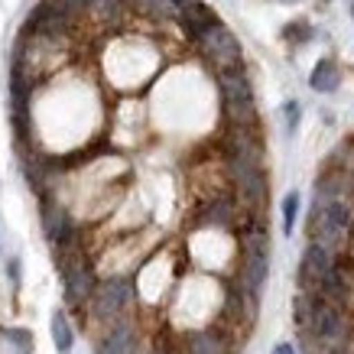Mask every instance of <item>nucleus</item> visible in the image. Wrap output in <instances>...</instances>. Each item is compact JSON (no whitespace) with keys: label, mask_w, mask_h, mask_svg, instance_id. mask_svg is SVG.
Instances as JSON below:
<instances>
[{"label":"nucleus","mask_w":354,"mask_h":354,"mask_svg":"<svg viewBox=\"0 0 354 354\" xmlns=\"http://www.w3.org/2000/svg\"><path fill=\"white\" fill-rule=\"evenodd\" d=\"M227 183L234 189L237 202L247 208V215H260V208L267 205L270 183H267V169L260 160H225Z\"/></svg>","instance_id":"obj_1"},{"label":"nucleus","mask_w":354,"mask_h":354,"mask_svg":"<svg viewBox=\"0 0 354 354\" xmlns=\"http://www.w3.org/2000/svg\"><path fill=\"white\" fill-rule=\"evenodd\" d=\"M78 17L65 13L55 0H39L26 20H23V36H46V39H68L75 32Z\"/></svg>","instance_id":"obj_2"},{"label":"nucleus","mask_w":354,"mask_h":354,"mask_svg":"<svg viewBox=\"0 0 354 354\" xmlns=\"http://www.w3.org/2000/svg\"><path fill=\"white\" fill-rule=\"evenodd\" d=\"M322 348L328 354L335 348H348V338H351V319H348V309L344 306H335L328 299H319L315 302V319H312V328H309Z\"/></svg>","instance_id":"obj_3"},{"label":"nucleus","mask_w":354,"mask_h":354,"mask_svg":"<svg viewBox=\"0 0 354 354\" xmlns=\"http://www.w3.org/2000/svg\"><path fill=\"white\" fill-rule=\"evenodd\" d=\"M195 46H198V53L205 55V62L212 65L215 72L244 65V49H241V39L227 30L225 23H218L215 30H208Z\"/></svg>","instance_id":"obj_4"},{"label":"nucleus","mask_w":354,"mask_h":354,"mask_svg":"<svg viewBox=\"0 0 354 354\" xmlns=\"http://www.w3.org/2000/svg\"><path fill=\"white\" fill-rule=\"evenodd\" d=\"M130 299H133V283L124 277H111L104 283H97V290L91 292L88 302H91V315L97 322L114 325L130 306Z\"/></svg>","instance_id":"obj_5"},{"label":"nucleus","mask_w":354,"mask_h":354,"mask_svg":"<svg viewBox=\"0 0 354 354\" xmlns=\"http://www.w3.org/2000/svg\"><path fill=\"white\" fill-rule=\"evenodd\" d=\"M335 260H338V254H335V250H328V247L319 244V241H309V244H306V250H302L299 273H296V283H299V290L319 292L322 279L328 277V270L335 267Z\"/></svg>","instance_id":"obj_6"},{"label":"nucleus","mask_w":354,"mask_h":354,"mask_svg":"<svg viewBox=\"0 0 354 354\" xmlns=\"http://www.w3.org/2000/svg\"><path fill=\"white\" fill-rule=\"evenodd\" d=\"M59 270H62V283H65V299L68 306H82V302L91 299V292L97 290V279H95V270L88 263L85 257H75V260H59Z\"/></svg>","instance_id":"obj_7"},{"label":"nucleus","mask_w":354,"mask_h":354,"mask_svg":"<svg viewBox=\"0 0 354 354\" xmlns=\"http://www.w3.org/2000/svg\"><path fill=\"white\" fill-rule=\"evenodd\" d=\"M221 153H225V160H260L263 162L260 127H234V124H227L225 133H221Z\"/></svg>","instance_id":"obj_8"},{"label":"nucleus","mask_w":354,"mask_h":354,"mask_svg":"<svg viewBox=\"0 0 354 354\" xmlns=\"http://www.w3.org/2000/svg\"><path fill=\"white\" fill-rule=\"evenodd\" d=\"M237 195L231 192H215L208 195L202 205H198V212L192 215V225L195 227H231L237 221Z\"/></svg>","instance_id":"obj_9"},{"label":"nucleus","mask_w":354,"mask_h":354,"mask_svg":"<svg viewBox=\"0 0 354 354\" xmlns=\"http://www.w3.org/2000/svg\"><path fill=\"white\" fill-rule=\"evenodd\" d=\"M43 231L55 250H72L75 247V237H78L75 221L68 218L65 208H59L53 202H43Z\"/></svg>","instance_id":"obj_10"},{"label":"nucleus","mask_w":354,"mask_h":354,"mask_svg":"<svg viewBox=\"0 0 354 354\" xmlns=\"http://www.w3.org/2000/svg\"><path fill=\"white\" fill-rule=\"evenodd\" d=\"M218 13L208 7V3H202V0H185L183 13H179V26H183V32L192 39V43H198L208 30H215L218 26Z\"/></svg>","instance_id":"obj_11"},{"label":"nucleus","mask_w":354,"mask_h":354,"mask_svg":"<svg viewBox=\"0 0 354 354\" xmlns=\"http://www.w3.org/2000/svg\"><path fill=\"white\" fill-rule=\"evenodd\" d=\"M218 78V91H221V104H241V101H254V85L247 78V68H221L215 72Z\"/></svg>","instance_id":"obj_12"},{"label":"nucleus","mask_w":354,"mask_h":354,"mask_svg":"<svg viewBox=\"0 0 354 354\" xmlns=\"http://www.w3.org/2000/svg\"><path fill=\"white\" fill-rule=\"evenodd\" d=\"M137 344V325L127 322V319H118V322L108 328L104 342H101V351L97 354H133Z\"/></svg>","instance_id":"obj_13"},{"label":"nucleus","mask_w":354,"mask_h":354,"mask_svg":"<svg viewBox=\"0 0 354 354\" xmlns=\"http://www.w3.org/2000/svg\"><path fill=\"white\" fill-rule=\"evenodd\" d=\"M309 88L319 91V95H335L342 88V65L335 62V59H328V55L319 59L309 72Z\"/></svg>","instance_id":"obj_14"},{"label":"nucleus","mask_w":354,"mask_h":354,"mask_svg":"<svg viewBox=\"0 0 354 354\" xmlns=\"http://www.w3.org/2000/svg\"><path fill=\"white\" fill-rule=\"evenodd\" d=\"M130 7L147 17V20H172L179 23V13H183L185 0H130Z\"/></svg>","instance_id":"obj_15"},{"label":"nucleus","mask_w":354,"mask_h":354,"mask_svg":"<svg viewBox=\"0 0 354 354\" xmlns=\"http://www.w3.org/2000/svg\"><path fill=\"white\" fill-rule=\"evenodd\" d=\"M185 354H227V338L221 328H202L192 332L185 342Z\"/></svg>","instance_id":"obj_16"},{"label":"nucleus","mask_w":354,"mask_h":354,"mask_svg":"<svg viewBox=\"0 0 354 354\" xmlns=\"http://www.w3.org/2000/svg\"><path fill=\"white\" fill-rule=\"evenodd\" d=\"M315 302H319L315 292H306V290L296 292V299H292V322H296L299 332H309L312 328V319H315Z\"/></svg>","instance_id":"obj_17"},{"label":"nucleus","mask_w":354,"mask_h":354,"mask_svg":"<svg viewBox=\"0 0 354 354\" xmlns=\"http://www.w3.org/2000/svg\"><path fill=\"white\" fill-rule=\"evenodd\" d=\"M49 332H53V342H55V351L59 354H68L72 344H75V335H72V325H68V315L62 309L53 312V322H49Z\"/></svg>","instance_id":"obj_18"},{"label":"nucleus","mask_w":354,"mask_h":354,"mask_svg":"<svg viewBox=\"0 0 354 354\" xmlns=\"http://www.w3.org/2000/svg\"><path fill=\"white\" fill-rule=\"evenodd\" d=\"M127 0H88V13L101 23H114L124 13Z\"/></svg>","instance_id":"obj_19"},{"label":"nucleus","mask_w":354,"mask_h":354,"mask_svg":"<svg viewBox=\"0 0 354 354\" xmlns=\"http://www.w3.org/2000/svg\"><path fill=\"white\" fill-rule=\"evenodd\" d=\"M283 39L292 46H306L315 39V30H312V23L309 20H292L283 26Z\"/></svg>","instance_id":"obj_20"},{"label":"nucleus","mask_w":354,"mask_h":354,"mask_svg":"<svg viewBox=\"0 0 354 354\" xmlns=\"http://www.w3.org/2000/svg\"><path fill=\"white\" fill-rule=\"evenodd\" d=\"M299 192H286V198H283V234L290 237L292 231H296V218H299Z\"/></svg>","instance_id":"obj_21"},{"label":"nucleus","mask_w":354,"mask_h":354,"mask_svg":"<svg viewBox=\"0 0 354 354\" xmlns=\"http://www.w3.org/2000/svg\"><path fill=\"white\" fill-rule=\"evenodd\" d=\"M299 120H302V104L296 101V97H290V101L283 104V127H286V137H296Z\"/></svg>","instance_id":"obj_22"},{"label":"nucleus","mask_w":354,"mask_h":354,"mask_svg":"<svg viewBox=\"0 0 354 354\" xmlns=\"http://www.w3.org/2000/svg\"><path fill=\"white\" fill-rule=\"evenodd\" d=\"M3 338L13 344V351L17 354H32V335L26 328H3Z\"/></svg>","instance_id":"obj_23"},{"label":"nucleus","mask_w":354,"mask_h":354,"mask_svg":"<svg viewBox=\"0 0 354 354\" xmlns=\"http://www.w3.org/2000/svg\"><path fill=\"white\" fill-rule=\"evenodd\" d=\"M55 3H59L65 13H72V17H82V13H88V0H55Z\"/></svg>","instance_id":"obj_24"},{"label":"nucleus","mask_w":354,"mask_h":354,"mask_svg":"<svg viewBox=\"0 0 354 354\" xmlns=\"http://www.w3.org/2000/svg\"><path fill=\"white\" fill-rule=\"evenodd\" d=\"M7 277L13 279V286L20 283V260H17V257H10V260H7Z\"/></svg>","instance_id":"obj_25"},{"label":"nucleus","mask_w":354,"mask_h":354,"mask_svg":"<svg viewBox=\"0 0 354 354\" xmlns=\"http://www.w3.org/2000/svg\"><path fill=\"white\" fill-rule=\"evenodd\" d=\"M270 354H299V344H292V342H279Z\"/></svg>","instance_id":"obj_26"},{"label":"nucleus","mask_w":354,"mask_h":354,"mask_svg":"<svg viewBox=\"0 0 354 354\" xmlns=\"http://www.w3.org/2000/svg\"><path fill=\"white\" fill-rule=\"evenodd\" d=\"M348 172H351V195H354V162H351V169Z\"/></svg>","instance_id":"obj_27"},{"label":"nucleus","mask_w":354,"mask_h":354,"mask_svg":"<svg viewBox=\"0 0 354 354\" xmlns=\"http://www.w3.org/2000/svg\"><path fill=\"white\" fill-rule=\"evenodd\" d=\"M332 354H351V351H348V348H335Z\"/></svg>","instance_id":"obj_28"},{"label":"nucleus","mask_w":354,"mask_h":354,"mask_svg":"<svg viewBox=\"0 0 354 354\" xmlns=\"http://www.w3.org/2000/svg\"><path fill=\"white\" fill-rule=\"evenodd\" d=\"M133 354H156V351H147V348H137V351Z\"/></svg>","instance_id":"obj_29"},{"label":"nucleus","mask_w":354,"mask_h":354,"mask_svg":"<svg viewBox=\"0 0 354 354\" xmlns=\"http://www.w3.org/2000/svg\"><path fill=\"white\" fill-rule=\"evenodd\" d=\"M351 17H354V0H351Z\"/></svg>","instance_id":"obj_30"},{"label":"nucleus","mask_w":354,"mask_h":354,"mask_svg":"<svg viewBox=\"0 0 354 354\" xmlns=\"http://www.w3.org/2000/svg\"><path fill=\"white\" fill-rule=\"evenodd\" d=\"M322 3H332V0H322Z\"/></svg>","instance_id":"obj_31"}]
</instances>
